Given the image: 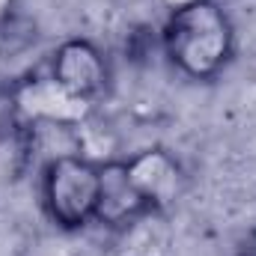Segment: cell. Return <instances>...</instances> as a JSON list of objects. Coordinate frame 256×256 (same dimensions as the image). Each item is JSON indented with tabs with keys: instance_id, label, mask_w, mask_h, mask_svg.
Masks as SVG:
<instances>
[{
	"instance_id": "7a4b0ae2",
	"label": "cell",
	"mask_w": 256,
	"mask_h": 256,
	"mask_svg": "<svg viewBox=\"0 0 256 256\" xmlns=\"http://www.w3.org/2000/svg\"><path fill=\"white\" fill-rule=\"evenodd\" d=\"M98 167L80 155L57 158L45 170V208L63 230H80L96 220Z\"/></svg>"
},
{
	"instance_id": "52a82bcc",
	"label": "cell",
	"mask_w": 256,
	"mask_h": 256,
	"mask_svg": "<svg viewBox=\"0 0 256 256\" xmlns=\"http://www.w3.org/2000/svg\"><path fill=\"white\" fill-rule=\"evenodd\" d=\"M170 248H173V230L164 212L149 208L120 230L116 256H170Z\"/></svg>"
},
{
	"instance_id": "3957f363",
	"label": "cell",
	"mask_w": 256,
	"mask_h": 256,
	"mask_svg": "<svg viewBox=\"0 0 256 256\" xmlns=\"http://www.w3.org/2000/svg\"><path fill=\"white\" fill-rule=\"evenodd\" d=\"M12 108L18 116H24L30 126L33 122H48V126H80L92 114V102L68 92L54 78H33L24 80L12 92Z\"/></svg>"
},
{
	"instance_id": "30bf717a",
	"label": "cell",
	"mask_w": 256,
	"mask_h": 256,
	"mask_svg": "<svg viewBox=\"0 0 256 256\" xmlns=\"http://www.w3.org/2000/svg\"><path fill=\"white\" fill-rule=\"evenodd\" d=\"M242 256H256V254H242Z\"/></svg>"
},
{
	"instance_id": "5b68a950",
	"label": "cell",
	"mask_w": 256,
	"mask_h": 256,
	"mask_svg": "<svg viewBox=\"0 0 256 256\" xmlns=\"http://www.w3.org/2000/svg\"><path fill=\"white\" fill-rule=\"evenodd\" d=\"M51 78L68 92L92 102L108 84V63L96 45H90L84 39H72V42L60 45V51L54 54Z\"/></svg>"
},
{
	"instance_id": "9c48e42d",
	"label": "cell",
	"mask_w": 256,
	"mask_h": 256,
	"mask_svg": "<svg viewBox=\"0 0 256 256\" xmlns=\"http://www.w3.org/2000/svg\"><path fill=\"white\" fill-rule=\"evenodd\" d=\"M167 9H173V12H179V9H188V6H194V3H200V0H161Z\"/></svg>"
},
{
	"instance_id": "6da1fadb",
	"label": "cell",
	"mask_w": 256,
	"mask_h": 256,
	"mask_svg": "<svg viewBox=\"0 0 256 256\" xmlns=\"http://www.w3.org/2000/svg\"><path fill=\"white\" fill-rule=\"evenodd\" d=\"M232 24L212 0H200L170 15L164 27V51L188 78H214L232 57Z\"/></svg>"
},
{
	"instance_id": "ba28073f",
	"label": "cell",
	"mask_w": 256,
	"mask_h": 256,
	"mask_svg": "<svg viewBox=\"0 0 256 256\" xmlns=\"http://www.w3.org/2000/svg\"><path fill=\"white\" fill-rule=\"evenodd\" d=\"M12 9H15V0H0V27L12 18Z\"/></svg>"
},
{
	"instance_id": "277c9868",
	"label": "cell",
	"mask_w": 256,
	"mask_h": 256,
	"mask_svg": "<svg viewBox=\"0 0 256 256\" xmlns=\"http://www.w3.org/2000/svg\"><path fill=\"white\" fill-rule=\"evenodd\" d=\"M128 173H131V182L137 185L140 196L146 200V206L155 212H167L170 206H176L185 191L182 167L161 149H146L137 158H131Z\"/></svg>"
},
{
	"instance_id": "8992f818",
	"label": "cell",
	"mask_w": 256,
	"mask_h": 256,
	"mask_svg": "<svg viewBox=\"0 0 256 256\" xmlns=\"http://www.w3.org/2000/svg\"><path fill=\"white\" fill-rule=\"evenodd\" d=\"M143 212H149L146 200L140 196L137 185L131 182L128 164L108 161L98 167V202H96V220L108 224L114 230H122L131 220H137Z\"/></svg>"
}]
</instances>
